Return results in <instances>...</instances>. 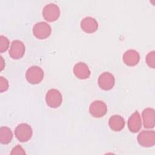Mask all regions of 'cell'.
<instances>
[{
  "mask_svg": "<svg viewBox=\"0 0 155 155\" xmlns=\"http://www.w3.org/2000/svg\"><path fill=\"white\" fill-rule=\"evenodd\" d=\"M44 76L43 70L39 66L33 65L29 67L25 73L27 81L31 84H38L40 83Z\"/></svg>",
  "mask_w": 155,
  "mask_h": 155,
  "instance_id": "cell-1",
  "label": "cell"
},
{
  "mask_svg": "<svg viewBox=\"0 0 155 155\" xmlns=\"http://www.w3.org/2000/svg\"><path fill=\"white\" fill-rule=\"evenodd\" d=\"M33 134V130L30 125L26 123H22L16 126L15 130V135L17 139L21 142L29 140Z\"/></svg>",
  "mask_w": 155,
  "mask_h": 155,
  "instance_id": "cell-2",
  "label": "cell"
},
{
  "mask_svg": "<svg viewBox=\"0 0 155 155\" xmlns=\"http://www.w3.org/2000/svg\"><path fill=\"white\" fill-rule=\"evenodd\" d=\"M51 33V28L50 25L44 21L36 23L33 27V33L39 39H44L49 37Z\"/></svg>",
  "mask_w": 155,
  "mask_h": 155,
  "instance_id": "cell-3",
  "label": "cell"
},
{
  "mask_svg": "<svg viewBox=\"0 0 155 155\" xmlns=\"http://www.w3.org/2000/svg\"><path fill=\"white\" fill-rule=\"evenodd\" d=\"M45 101L50 108H58L62 104V96L61 92L57 89L51 88L46 93Z\"/></svg>",
  "mask_w": 155,
  "mask_h": 155,
  "instance_id": "cell-4",
  "label": "cell"
},
{
  "mask_svg": "<svg viewBox=\"0 0 155 155\" xmlns=\"http://www.w3.org/2000/svg\"><path fill=\"white\" fill-rule=\"evenodd\" d=\"M42 16L48 22L56 21L60 16L59 7L54 3H50L44 6L42 9Z\"/></svg>",
  "mask_w": 155,
  "mask_h": 155,
  "instance_id": "cell-5",
  "label": "cell"
},
{
  "mask_svg": "<svg viewBox=\"0 0 155 155\" xmlns=\"http://www.w3.org/2000/svg\"><path fill=\"white\" fill-rule=\"evenodd\" d=\"M137 142L143 147H151L155 144V132L153 130H143L137 135Z\"/></svg>",
  "mask_w": 155,
  "mask_h": 155,
  "instance_id": "cell-6",
  "label": "cell"
},
{
  "mask_svg": "<svg viewBox=\"0 0 155 155\" xmlns=\"http://www.w3.org/2000/svg\"><path fill=\"white\" fill-rule=\"evenodd\" d=\"M89 111L94 117H103L107 112V106L106 104L100 100L93 101L90 105Z\"/></svg>",
  "mask_w": 155,
  "mask_h": 155,
  "instance_id": "cell-7",
  "label": "cell"
},
{
  "mask_svg": "<svg viewBox=\"0 0 155 155\" xmlns=\"http://www.w3.org/2000/svg\"><path fill=\"white\" fill-rule=\"evenodd\" d=\"M115 84V78L110 72L102 73L98 78V85L104 90H111Z\"/></svg>",
  "mask_w": 155,
  "mask_h": 155,
  "instance_id": "cell-8",
  "label": "cell"
},
{
  "mask_svg": "<svg viewBox=\"0 0 155 155\" xmlns=\"http://www.w3.org/2000/svg\"><path fill=\"white\" fill-rule=\"evenodd\" d=\"M25 51V47L24 43L19 40H15L11 44L9 55L13 59H19L24 55Z\"/></svg>",
  "mask_w": 155,
  "mask_h": 155,
  "instance_id": "cell-9",
  "label": "cell"
},
{
  "mask_svg": "<svg viewBox=\"0 0 155 155\" xmlns=\"http://www.w3.org/2000/svg\"><path fill=\"white\" fill-rule=\"evenodd\" d=\"M143 124L145 128H153L155 125L154 110L152 108L144 109L142 113Z\"/></svg>",
  "mask_w": 155,
  "mask_h": 155,
  "instance_id": "cell-10",
  "label": "cell"
},
{
  "mask_svg": "<svg viewBox=\"0 0 155 155\" xmlns=\"http://www.w3.org/2000/svg\"><path fill=\"white\" fill-rule=\"evenodd\" d=\"M81 27L85 32L87 33H92L97 30L98 23L94 18L87 16L83 18L81 21Z\"/></svg>",
  "mask_w": 155,
  "mask_h": 155,
  "instance_id": "cell-11",
  "label": "cell"
},
{
  "mask_svg": "<svg viewBox=\"0 0 155 155\" xmlns=\"http://www.w3.org/2000/svg\"><path fill=\"white\" fill-rule=\"evenodd\" d=\"M74 75L79 79H85L89 78L91 72L88 66L84 62H79L76 64L73 68Z\"/></svg>",
  "mask_w": 155,
  "mask_h": 155,
  "instance_id": "cell-12",
  "label": "cell"
},
{
  "mask_svg": "<svg viewBox=\"0 0 155 155\" xmlns=\"http://www.w3.org/2000/svg\"><path fill=\"white\" fill-rule=\"evenodd\" d=\"M128 127L132 133L138 132L142 127L140 116L137 111L134 112L128 120Z\"/></svg>",
  "mask_w": 155,
  "mask_h": 155,
  "instance_id": "cell-13",
  "label": "cell"
},
{
  "mask_svg": "<svg viewBox=\"0 0 155 155\" xmlns=\"http://www.w3.org/2000/svg\"><path fill=\"white\" fill-rule=\"evenodd\" d=\"M139 60V53L135 50H128L123 54V61L128 66H134L137 65Z\"/></svg>",
  "mask_w": 155,
  "mask_h": 155,
  "instance_id": "cell-14",
  "label": "cell"
},
{
  "mask_svg": "<svg viewBox=\"0 0 155 155\" xmlns=\"http://www.w3.org/2000/svg\"><path fill=\"white\" fill-rule=\"evenodd\" d=\"M110 128L114 131H119L122 130L125 126L124 119L120 115H113L108 120Z\"/></svg>",
  "mask_w": 155,
  "mask_h": 155,
  "instance_id": "cell-15",
  "label": "cell"
},
{
  "mask_svg": "<svg viewBox=\"0 0 155 155\" xmlns=\"http://www.w3.org/2000/svg\"><path fill=\"white\" fill-rule=\"evenodd\" d=\"M13 139L12 130L7 127H1L0 128V142L2 144L9 143Z\"/></svg>",
  "mask_w": 155,
  "mask_h": 155,
  "instance_id": "cell-16",
  "label": "cell"
},
{
  "mask_svg": "<svg viewBox=\"0 0 155 155\" xmlns=\"http://www.w3.org/2000/svg\"><path fill=\"white\" fill-rule=\"evenodd\" d=\"M9 40L8 39L4 36L1 35L0 36V52L2 53L7 50L9 47Z\"/></svg>",
  "mask_w": 155,
  "mask_h": 155,
  "instance_id": "cell-17",
  "label": "cell"
},
{
  "mask_svg": "<svg viewBox=\"0 0 155 155\" xmlns=\"http://www.w3.org/2000/svg\"><path fill=\"white\" fill-rule=\"evenodd\" d=\"M146 62L150 67L152 68H154L155 67V51H151L147 54L146 56Z\"/></svg>",
  "mask_w": 155,
  "mask_h": 155,
  "instance_id": "cell-18",
  "label": "cell"
},
{
  "mask_svg": "<svg viewBox=\"0 0 155 155\" xmlns=\"http://www.w3.org/2000/svg\"><path fill=\"white\" fill-rule=\"evenodd\" d=\"M8 88V81L2 76L0 77V92L2 93L4 91L7 90Z\"/></svg>",
  "mask_w": 155,
  "mask_h": 155,
  "instance_id": "cell-19",
  "label": "cell"
},
{
  "mask_svg": "<svg viewBox=\"0 0 155 155\" xmlns=\"http://www.w3.org/2000/svg\"><path fill=\"white\" fill-rule=\"evenodd\" d=\"M10 154H25V152L21 145H17L16 147H15L12 149V151Z\"/></svg>",
  "mask_w": 155,
  "mask_h": 155,
  "instance_id": "cell-20",
  "label": "cell"
},
{
  "mask_svg": "<svg viewBox=\"0 0 155 155\" xmlns=\"http://www.w3.org/2000/svg\"><path fill=\"white\" fill-rule=\"evenodd\" d=\"M1 58V70H2V69L4 68V60H3V58L2 56L0 57Z\"/></svg>",
  "mask_w": 155,
  "mask_h": 155,
  "instance_id": "cell-21",
  "label": "cell"
}]
</instances>
